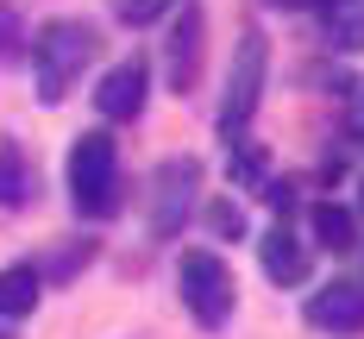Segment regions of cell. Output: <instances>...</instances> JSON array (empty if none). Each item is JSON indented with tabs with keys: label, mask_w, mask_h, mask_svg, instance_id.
I'll return each instance as SVG.
<instances>
[{
	"label": "cell",
	"mask_w": 364,
	"mask_h": 339,
	"mask_svg": "<svg viewBox=\"0 0 364 339\" xmlns=\"http://www.w3.org/2000/svg\"><path fill=\"white\" fill-rule=\"evenodd\" d=\"M95 50H101V38H95V26H88V19H50V26L32 38L38 101H44V107H57L75 82H82V70L95 63Z\"/></svg>",
	"instance_id": "cell-1"
},
{
	"label": "cell",
	"mask_w": 364,
	"mask_h": 339,
	"mask_svg": "<svg viewBox=\"0 0 364 339\" xmlns=\"http://www.w3.org/2000/svg\"><path fill=\"white\" fill-rule=\"evenodd\" d=\"M176 296L188 308V321L201 327V333H220L226 321H232V308H239V283H232V264L208 252V245H195V252H182L176 258Z\"/></svg>",
	"instance_id": "cell-2"
},
{
	"label": "cell",
	"mask_w": 364,
	"mask_h": 339,
	"mask_svg": "<svg viewBox=\"0 0 364 339\" xmlns=\"http://www.w3.org/2000/svg\"><path fill=\"white\" fill-rule=\"evenodd\" d=\"M70 201L82 220H107L119 214V145L113 132H82L70 145Z\"/></svg>",
	"instance_id": "cell-3"
},
{
	"label": "cell",
	"mask_w": 364,
	"mask_h": 339,
	"mask_svg": "<svg viewBox=\"0 0 364 339\" xmlns=\"http://www.w3.org/2000/svg\"><path fill=\"white\" fill-rule=\"evenodd\" d=\"M264 75H270V44L264 32H245L232 50V70H226V101H220V139L239 145L252 132V113L264 101Z\"/></svg>",
	"instance_id": "cell-4"
},
{
	"label": "cell",
	"mask_w": 364,
	"mask_h": 339,
	"mask_svg": "<svg viewBox=\"0 0 364 339\" xmlns=\"http://www.w3.org/2000/svg\"><path fill=\"white\" fill-rule=\"evenodd\" d=\"M195 188H201V163L195 157H170L157 163L151 176V239H176L188 208H195Z\"/></svg>",
	"instance_id": "cell-5"
},
{
	"label": "cell",
	"mask_w": 364,
	"mask_h": 339,
	"mask_svg": "<svg viewBox=\"0 0 364 339\" xmlns=\"http://www.w3.org/2000/svg\"><path fill=\"white\" fill-rule=\"evenodd\" d=\"M201 44H208V19H201V0H176V26L164 38V70H170V88L188 95L201 82Z\"/></svg>",
	"instance_id": "cell-6"
},
{
	"label": "cell",
	"mask_w": 364,
	"mask_h": 339,
	"mask_svg": "<svg viewBox=\"0 0 364 339\" xmlns=\"http://www.w3.org/2000/svg\"><path fill=\"white\" fill-rule=\"evenodd\" d=\"M145 95H151V63L145 57H126V63H113L101 75L95 107H101V119H139L145 113Z\"/></svg>",
	"instance_id": "cell-7"
},
{
	"label": "cell",
	"mask_w": 364,
	"mask_h": 339,
	"mask_svg": "<svg viewBox=\"0 0 364 339\" xmlns=\"http://www.w3.org/2000/svg\"><path fill=\"white\" fill-rule=\"evenodd\" d=\"M308 327L346 339V333H364V283H327L308 296Z\"/></svg>",
	"instance_id": "cell-8"
},
{
	"label": "cell",
	"mask_w": 364,
	"mask_h": 339,
	"mask_svg": "<svg viewBox=\"0 0 364 339\" xmlns=\"http://www.w3.org/2000/svg\"><path fill=\"white\" fill-rule=\"evenodd\" d=\"M257 264H264V276H270L277 289H295V283H308V270H314V258H308V245L289 232V220H277L264 239H257Z\"/></svg>",
	"instance_id": "cell-9"
},
{
	"label": "cell",
	"mask_w": 364,
	"mask_h": 339,
	"mask_svg": "<svg viewBox=\"0 0 364 339\" xmlns=\"http://www.w3.org/2000/svg\"><path fill=\"white\" fill-rule=\"evenodd\" d=\"M44 296V270L38 264H6L0 270V321H26Z\"/></svg>",
	"instance_id": "cell-10"
},
{
	"label": "cell",
	"mask_w": 364,
	"mask_h": 339,
	"mask_svg": "<svg viewBox=\"0 0 364 339\" xmlns=\"http://www.w3.org/2000/svg\"><path fill=\"white\" fill-rule=\"evenodd\" d=\"M333 50H364V0H314Z\"/></svg>",
	"instance_id": "cell-11"
},
{
	"label": "cell",
	"mask_w": 364,
	"mask_h": 339,
	"mask_svg": "<svg viewBox=\"0 0 364 339\" xmlns=\"http://www.w3.org/2000/svg\"><path fill=\"white\" fill-rule=\"evenodd\" d=\"M32 188H38L32 157L6 139V145H0V208H26V201H32Z\"/></svg>",
	"instance_id": "cell-12"
},
{
	"label": "cell",
	"mask_w": 364,
	"mask_h": 339,
	"mask_svg": "<svg viewBox=\"0 0 364 339\" xmlns=\"http://www.w3.org/2000/svg\"><path fill=\"white\" fill-rule=\"evenodd\" d=\"M308 220H314V245H321V252H352V245H358V239H352V208L321 201Z\"/></svg>",
	"instance_id": "cell-13"
},
{
	"label": "cell",
	"mask_w": 364,
	"mask_h": 339,
	"mask_svg": "<svg viewBox=\"0 0 364 339\" xmlns=\"http://www.w3.org/2000/svg\"><path fill=\"white\" fill-rule=\"evenodd\" d=\"M107 6H113V19H119V26H151L170 0H107Z\"/></svg>",
	"instance_id": "cell-14"
},
{
	"label": "cell",
	"mask_w": 364,
	"mask_h": 339,
	"mask_svg": "<svg viewBox=\"0 0 364 339\" xmlns=\"http://www.w3.org/2000/svg\"><path fill=\"white\" fill-rule=\"evenodd\" d=\"M19 38H26L19 6H13V0H0V57H13V50H19Z\"/></svg>",
	"instance_id": "cell-15"
},
{
	"label": "cell",
	"mask_w": 364,
	"mask_h": 339,
	"mask_svg": "<svg viewBox=\"0 0 364 339\" xmlns=\"http://www.w3.org/2000/svg\"><path fill=\"white\" fill-rule=\"evenodd\" d=\"M208 226H214L220 239H239V232H245V214H239L232 201H214V208H208Z\"/></svg>",
	"instance_id": "cell-16"
},
{
	"label": "cell",
	"mask_w": 364,
	"mask_h": 339,
	"mask_svg": "<svg viewBox=\"0 0 364 339\" xmlns=\"http://www.w3.org/2000/svg\"><path fill=\"white\" fill-rule=\"evenodd\" d=\"M270 6H283V13H301V6H314V0H270Z\"/></svg>",
	"instance_id": "cell-17"
},
{
	"label": "cell",
	"mask_w": 364,
	"mask_h": 339,
	"mask_svg": "<svg viewBox=\"0 0 364 339\" xmlns=\"http://www.w3.org/2000/svg\"><path fill=\"white\" fill-rule=\"evenodd\" d=\"M0 339H6V333H0Z\"/></svg>",
	"instance_id": "cell-18"
}]
</instances>
